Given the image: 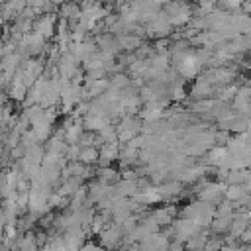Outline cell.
Instances as JSON below:
<instances>
[{"instance_id": "obj_2", "label": "cell", "mask_w": 251, "mask_h": 251, "mask_svg": "<svg viewBox=\"0 0 251 251\" xmlns=\"http://www.w3.org/2000/svg\"><path fill=\"white\" fill-rule=\"evenodd\" d=\"M37 31H39L41 35H51V33H53V18H43V20H39Z\"/></svg>"}, {"instance_id": "obj_3", "label": "cell", "mask_w": 251, "mask_h": 251, "mask_svg": "<svg viewBox=\"0 0 251 251\" xmlns=\"http://www.w3.org/2000/svg\"><path fill=\"white\" fill-rule=\"evenodd\" d=\"M96 157H98V153H96L94 149H86V151H82V155H80V159H82L84 163H92V161H96Z\"/></svg>"}, {"instance_id": "obj_1", "label": "cell", "mask_w": 251, "mask_h": 251, "mask_svg": "<svg viewBox=\"0 0 251 251\" xmlns=\"http://www.w3.org/2000/svg\"><path fill=\"white\" fill-rule=\"evenodd\" d=\"M178 69H180V73H182L184 76H192V75L196 73V69H198V61H196L194 57L184 55V57L180 59V63H178Z\"/></svg>"}]
</instances>
